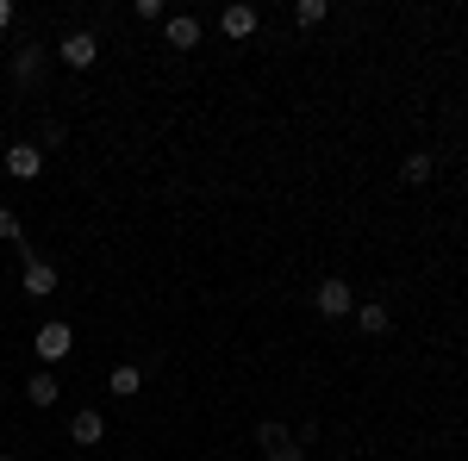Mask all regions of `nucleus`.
Wrapping results in <instances>:
<instances>
[{"instance_id":"1","label":"nucleus","mask_w":468,"mask_h":461,"mask_svg":"<svg viewBox=\"0 0 468 461\" xmlns=\"http://www.w3.org/2000/svg\"><path fill=\"white\" fill-rule=\"evenodd\" d=\"M32 350L44 355V361H50V368H57V361H63V355L75 350V330L63 319H50V324H37V337H32Z\"/></svg>"},{"instance_id":"2","label":"nucleus","mask_w":468,"mask_h":461,"mask_svg":"<svg viewBox=\"0 0 468 461\" xmlns=\"http://www.w3.org/2000/svg\"><path fill=\"white\" fill-rule=\"evenodd\" d=\"M57 57H63L69 69H94V57H101V37L88 32V26H75V32L57 44Z\"/></svg>"},{"instance_id":"3","label":"nucleus","mask_w":468,"mask_h":461,"mask_svg":"<svg viewBox=\"0 0 468 461\" xmlns=\"http://www.w3.org/2000/svg\"><path fill=\"white\" fill-rule=\"evenodd\" d=\"M313 306H319V319H350V306H356V293H350V281H319V293H313Z\"/></svg>"},{"instance_id":"4","label":"nucleus","mask_w":468,"mask_h":461,"mask_svg":"<svg viewBox=\"0 0 468 461\" xmlns=\"http://www.w3.org/2000/svg\"><path fill=\"white\" fill-rule=\"evenodd\" d=\"M19 256H26V293H50L57 287V262H44L32 244H19Z\"/></svg>"},{"instance_id":"5","label":"nucleus","mask_w":468,"mask_h":461,"mask_svg":"<svg viewBox=\"0 0 468 461\" xmlns=\"http://www.w3.org/2000/svg\"><path fill=\"white\" fill-rule=\"evenodd\" d=\"M256 26H262V13H256V6H244V0L218 13V32H225V37H238V44H244V37H250Z\"/></svg>"},{"instance_id":"6","label":"nucleus","mask_w":468,"mask_h":461,"mask_svg":"<svg viewBox=\"0 0 468 461\" xmlns=\"http://www.w3.org/2000/svg\"><path fill=\"white\" fill-rule=\"evenodd\" d=\"M69 436L81 443V449H94V443L107 436V418H101V405H81V412L69 418Z\"/></svg>"},{"instance_id":"7","label":"nucleus","mask_w":468,"mask_h":461,"mask_svg":"<svg viewBox=\"0 0 468 461\" xmlns=\"http://www.w3.org/2000/svg\"><path fill=\"white\" fill-rule=\"evenodd\" d=\"M37 169H44V150L37 143H13L6 150V175L13 181H37Z\"/></svg>"},{"instance_id":"8","label":"nucleus","mask_w":468,"mask_h":461,"mask_svg":"<svg viewBox=\"0 0 468 461\" xmlns=\"http://www.w3.org/2000/svg\"><path fill=\"white\" fill-rule=\"evenodd\" d=\"M44 57H50L44 44H26V50L13 57V81H19V88H37V75H44Z\"/></svg>"},{"instance_id":"9","label":"nucleus","mask_w":468,"mask_h":461,"mask_svg":"<svg viewBox=\"0 0 468 461\" xmlns=\"http://www.w3.org/2000/svg\"><path fill=\"white\" fill-rule=\"evenodd\" d=\"M356 324H362V337H388L394 330V312L381 299H368V306H356Z\"/></svg>"},{"instance_id":"10","label":"nucleus","mask_w":468,"mask_h":461,"mask_svg":"<svg viewBox=\"0 0 468 461\" xmlns=\"http://www.w3.org/2000/svg\"><path fill=\"white\" fill-rule=\"evenodd\" d=\"M169 44H176V50H194V44H200V19H194V13H176V19H169Z\"/></svg>"},{"instance_id":"11","label":"nucleus","mask_w":468,"mask_h":461,"mask_svg":"<svg viewBox=\"0 0 468 461\" xmlns=\"http://www.w3.org/2000/svg\"><path fill=\"white\" fill-rule=\"evenodd\" d=\"M26 399H32V405H57V399H63L57 374H32V381H26Z\"/></svg>"},{"instance_id":"12","label":"nucleus","mask_w":468,"mask_h":461,"mask_svg":"<svg viewBox=\"0 0 468 461\" xmlns=\"http://www.w3.org/2000/svg\"><path fill=\"white\" fill-rule=\"evenodd\" d=\"M324 19H331L324 0H293V26H300V32H313V26H324Z\"/></svg>"},{"instance_id":"13","label":"nucleus","mask_w":468,"mask_h":461,"mask_svg":"<svg viewBox=\"0 0 468 461\" xmlns=\"http://www.w3.org/2000/svg\"><path fill=\"white\" fill-rule=\"evenodd\" d=\"M107 387H112V399H132V393L144 387V374H138V368L125 361V368H112V381H107Z\"/></svg>"},{"instance_id":"14","label":"nucleus","mask_w":468,"mask_h":461,"mask_svg":"<svg viewBox=\"0 0 468 461\" xmlns=\"http://www.w3.org/2000/svg\"><path fill=\"white\" fill-rule=\"evenodd\" d=\"M399 175H406V187H425V181H431V156H425V150H412Z\"/></svg>"},{"instance_id":"15","label":"nucleus","mask_w":468,"mask_h":461,"mask_svg":"<svg viewBox=\"0 0 468 461\" xmlns=\"http://www.w3.org/2000/svg\"><path fill=\"white\" fill-rule=\"evenodd\" d=\"M256 443H262V449H282V443H293V436H288V424L262 418V424H256Z\"/></svg>"},{"instance_id":"16","label":"nucleus","mask_w":468,"mask_h":461,"mask_svg":"<svg viewBox=\"0 0 468 461\" xmlns=\"http://www.w3.org/2000/svg\"><path fill=\"white\" fill-rule=\"evenodd\" d=\"M0 244H26V225H19L13 206H0Z\"/></svg>"},{"instance_id":"17","label":"nucleus","mask_w":468,"mask_h":461,"mask_svg":"<svg viewBox=\"0 0 468 461\" xmlns=\"http://www.w3.org/2000/svg\"><path fill=\"white\" fill-rule=\"evenodd\" d=\"M132 19L156 26V19H169V6H163V0H132Z\"/></svg>"},{"instance_id":"18","label":"nucleus","mask_w":468,"mask_h":461,"mask_svg":"<svg viewBox=\"0 0 468 461\" xmlns=\"http://www.w3.org/2000/svg\"><path fill=\"white\" fill-rule=\"evenodd\" d=\"M269 461H306V449L300 443H282V449H269Z\"/></svg>"},{"instance_id":"19","label":"nucleus","mask_w":468,"mask_h":461,"mask_svg":"<svg viewBox=\"0 0 468 461\" xmlns=\"http://www.w3.org/2000/svg\"><path fill=\"white\" fill-rule=\"evenodd\" d=\"M6 26H13V0H0V32H6Z\"/></svg>"},{"instance_id":"20","label":"nucleus","mask_w":468,"mask_h":461,"mask_svg":"<svg viewBox=\"0 0 468 461\" xmlns=\"http://www.w3.org/2000/svg\"><path fill=\"white\" fill-rule=\"evenodd\" d=\"M0 461H13V456H0Z\"/></svg>"}]
</instances>
